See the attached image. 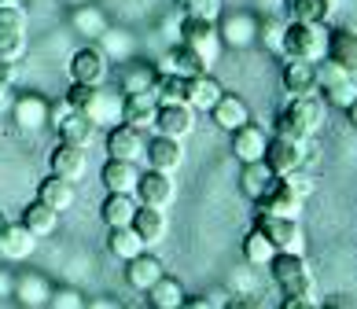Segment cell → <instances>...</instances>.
<instances>
[{
    "label": "cell",
    "mask_w": 357,
    "mask_h": 309,
    "mask_svg": "<svg viewBox=\"0 0 357 309\" xmlns=\"http://www.w3.org/2000/svg\"><path fill=\"white\" fill-rule=\"evenodd\" d=\"M328 103L321 100V92H306V96H291V103L276 114V137L287 140H310L317 129L324 126Z\"/></svg>",
    "instance_id": "1"
},
{
    "label": "cell",
    "mask_w": 357,
    "mask_h": 309,
    "mask_svg": "<svg viewBox=\"0 0 357 309\" xmlns=\"http://www.w3.org/2000/svg\"><path fill=\"white\" fill-rule=\"evenodd\" d=\"M324 52H328V30H324V22H287L284 26V41H280V56L284 59L321 63Z\"/></svg>",
    "instance_id": "2"
},
{
    "label": "cell",
    "mask_w": 357,
    "mask_h": 309,
    "mask_svg": "<svg viewBox=\"0 0 357 309\" xmlns=\"http://www.w3.org/2000/svg\"><path fill=\"white\" fill-rule=\"evenodd\" d=\"M273 284L280 287L284 294H310L313 291V276H310V265L302 254H291V250H276L273 262L266 265Z\"/></svg>",
    "instance_id": "3"
},
{
    "label": "cell",
    "mask_w": 357,
    "mask_h": 309,
    "mask_svg": "<svg viewBox=\"0 0 357 309\" xmlns=\"http://www.w3.org/2000/svg\"><path fill=\"white\" fill-rule=\"evenodd\" d=\"M317 92L328 107H347L357 100V77H350L347 70H339L332 59H321L317 63Z\"/></svg>",
    "instance_id": "4"
},
{
    "label": "cell",
    "mask_w": 357,
    "mask_h": 309,
    "mask_svg": "<svg viewBox=\"0 0 357 309\" xmlns=\"http://www.w3.org/2000/svg\"><path fill=\"white\" fill-rule=\"evenodd\" d=\"M177 41L184 45H192L195 52L203 56L206 66H214L218 56H221V37H218V22H210V19H177Z\"/></svg>",
    "instance_id": "5"
},
{
    "label": "cell",
    "mask_w": 357,
    "mask_h": 309,
    "mask_svg": "<svg viewBox=\"0 0 357 309\" xmlns=\"http://www.w3.org/2000/svg\"><path fill=\"white\" fill-rule=\"evenodd\" d=\"M261 163L273 169V177H291L306 166V140H287V137H269Z\"/></svg>",
    "instance_id": "6"
},
{
    "label": "cell",
    "mask_w": 357,
    "mask_h": 309,
    "mask_svg": "<svg viewBox=\"0 0 357 309\" xmlns=\"http://www.w3.org/2000/svg\"><path fill=\"white\" fill-rule=\"evenodd\" d=\"M302 203H306V199L295 192L291 177H273L266 192L255 199V206H258L261 213H276V218H298Z\"/></svg>",
    "instance_id": "7"
},
{
    "label": "cell",
    "mask_w": 357,
    "mask_h": 309,
    "mask_svg": "<svg viewBox=\"0 0 357 309\" xmlns=\"http://www.w3.org/2000/svg\"><path fill=\"white\" fill-rule=\"evenodd\" d=\"M111 77V59L103 56L100 45H82L70 56V82L77 85H107Z\"/></svg>",
    "instance_id": "8"
},
{
    "label": "cell",
    "mask_w": 357,
    "mask_h": 309,
    "mask_svg": "<svg viewBox=\"0 0 357 309\" xmlns=\"http://www.w3.org/2000/svg\"><path fill=\"white\" fill-rule=\"evenodd\" d=\"M255 225L273 239V247H276V250L302 254V247H306V232H302L298 218H276V213H261V210H258Z\"/></svg>",
    "instance_id": "9"
},
{
    "label": "cell",
    "mask_w": 357,
    "mask_h": 309,
    "mask_svg": "<svg viewBox=\"0 0 357 309\" xmlns=\"http://www.w3.org/2000/svg\"><path fill=\"white\" fill-rule=\"evenodd\" d=\"M218 37L229 48L258 45V15H250V11H229V15L218 19Z\"/></svg>",
    "instance_id": "10"
},
{
    "label": "cell",
    "mask_w": 357,
    "mask_h": 309,
    "mask_svg": "<svg viewBox=\"0 0 357 309\" xmlns=\"http://www.w3.org/2000/svg\"><path fill=\"white\" fill-rule=\"evenodd\" d=\"M48 100L41 96V92H19L15 103H11V118H15V129L22 133H41L48 126Z\"/></svg>",
    "instance_id": "11"
},
{
    "label": "cell",
    "mask_w": 357,
    "mask_h": 309,
    "mask_svg": "<svg viewBox=\"0 0 357 309\" xmlns=\"http://www.w3.org/2000/svg\"><path fill=\"white\" fill-rule=\"evenodd\" d=\"M174 195H177V188H174V181H169V173L148 169V173H140V177H137L133 199H137L140 206H158V210H166L169 203H174Z\"/></svg>",
    "instance_id": "12"
},
{
    "label": "cell",
    "mask_w": 357,
    "mask_h": 309,
    "mask_svg": "<svg viewBox=\"0 0 357 309\" xmlns=\"http://www.w3.org/2000/svg\"><path fill=\"white\" fill-rule=\"evenodd\" d=\"M151 129L162 133V137L184 140L195 129V107H188V103H158V114H155Z\"/></svg>",
    "instance_id": "13"
},
{
    "label": "cell",
    "mask_w": 357,
    "mask_h": 309,
    "mask_svg": "<svg viewBox=\"0 0 357 309\" xmlns=\"http://www.w3.org/2000/svg\"><path fill=\"white\" fill-rule=\"evenodd\" d=\"M144 158H148V169L174 173V169H181V163H184V144L174 140V137L155 133L151 140H144Z\"/></svg>",
    "instance_id": "14"
},
{
    "label": "cell",
    "mask_w": 357,
    "mask_h": 309,
    "mask_svg": "<svg viewBox=\"0 0 357 309\" xmlns=\"http://www.w3.org/2000/svg\"><path fill=\"white\" fill-rule=\"evenodd\" d=\"M103 151H107V158H126V163H137V158H144V133L118 122L107 129V137H103Z\"/></svg>",
    "instance_id": "15"
},
{
    "label": "cell",
    "mask_w": 357,
    "mask_h": 309,
    "mask_svg": "<svg viewBox=\"0 0 357 309\" xmlns=\"http://www.w3.org/2000/svg\"><path fill=\"white\" fill-rule=\"evenodd\" d=\"M324 59H332L339 70H347L350 77H357V30H350V26L328 30V52H324Z\"/></svg>",
    "instance_id": "16"
},
{
    "label": "cell",
    "mask_w": 357,
    "mask_h": 309,
    "mask_svg": "<svg viewBox=\"0 0 357 309\" xmlns=\"http://www.w3.org/2000/svg\"><path fill=\"white\" fill-rule=\"evenodd\" d=\"M155 114H158V96L155 89L151 92H126L122 96V122L133 126V129H148L155 126Z\"/></svg>",
    "instance_id": "17"
},
{
    "label": "cell",
    "mask_w": 357,
    "mask_h": 309,
    "mask_svg": "<svg viewBox=\"0 0 357 309\" xmlns=\"http://www.w3.org/2000/svg\"><path fill=\"white\" fill-rule=\"evenodd\" d=\"M206 114H210V122H214L218 129H225V133H232V129L250 122V107H247L243 96H236V92H221V100L210 107Z\"/></svg>",
    "instance_id": "18"
},
{
    "label": "cell",
    "mask_w": 357,
    "mask_h": 309,
    "mask_svg": "<svg viewBox=\"0 0 357 309\" xmlns=\"http://www.w3.org/2000/svg\"><path fill=\"white\" fill-rule=\"evenodd\" d=\"M85 147H74V144H56L48 151V169L56 173V177H67V181H82V173H85Z\"/></svg>",
    "instance_id": "19"
},
{
    "label": "cell",
    "mask_w": 357,
    "mask_h": 309,
    "mask_svg": "<svg viewBox=\"0 0 357 309\" xmlns=\"http://www.w3.org/2000/svg\"><path fill=\"white\" fill-rule=\"evenodd\" d=\"M37 250V236L19 221H8V228L0 232V258L4 262H26Z\"/></svg>",
    "instance_id": "20"
},
{
    "label": "cell",
    "mask_w": 357,
    "mask_h": 309,
    "mask_svg": "<svg viewBox=\"0 0 357 309\" xmlns=\"http://www.w3.org/2000/svg\"><path fill=\"white\" fill-rule=\"evenodd\" d=\"M280 85H284L287 96H306V92H317V63H306V59H284Z\"/></svg>",
    "instance_id": "21"
},
{
    "label": "cell",
    "mask_w": 357,
    "mask_h": 309,
    "mask_svg": "<svg viewBox=\"0 0 357 309\" xmlns=\"http://www.w3.org/2000/svg\"><path fill=\"white\" fill-rule=\"evenodd\" d=\"M52 126H56V133H59V140H63V144L85 147V151L92 147V140H96V126H92L85 114H77V111H63Z\"/></svg>",
    "instance_id": "22"
},
{
    "label": "cell",
    "mask_w": 357,
    "mask_h": 309,
    "mask_svg": "<svg viewBox=\"0 0 357 309\" xmlns=\"http://www.w3.org/2000/svg\"><path fill=\"white\" fill-rule=\"evenodd\" d=\"M266 144H269L266 129L255 126V122L232 129V155L240 158V163H258V158L266 155Z\"/></svg>",
    "instance_id": "23"
},
{
    "label": "cell",
    "mask_w": 357,
    "mask_h": 309,
    "mask_svg": "<svg viewBox=\"0 0 357 309\" xmlns=\"http://www.w3.org/2000/svg\"><path fill=\"white\" fill-rule=\"evenodd\" d=\"M162 273H166V269H162V262H158L151 250H140L137 258H129V262H126V284L133 287V291H140V294L148 291Z\"/></svg>",
    "instance_id": "24"
},
{
    "label": "cell",
    "mask_w": 357,
    "mask_h": 309,
    "mask_svg": "<svg viewBox=\"0 0 357 309\" xmlns=\"http://www.w3.org/2000/svg\"><path fill=\"white\" fill-rule=\"evenodd\" d=\"M52 280L48 276H41V273H19L15 276V287H11V294L19 299V306H48V299H52Z\"/></svg>",
    "instance_id": "25"
},
{
    "label": "cell",
    "mask_w": 357,
    "mask_h": 309,
    "mask_svg": "<svg viewBox=\"0 0 357 309\" xmlns=\"http://www.w3.org/2000/svg\"><path fill=\"white\" fill-rule=\"evenodd\" d=\"M155 77L158 70L151 63H144V59H126L122 63V70H118V92H151L155 89Z\"/></svg>",
    "instance_id": "26"
},
{
    "label": "cell",
    "mask_w": 357,
    "mask_h": 309,
    "mask_svg": "<svg viewBox=\"0 0 357 309\" xmlns=\"http://www.w3.org/2000/svg\"><path fill=\"white\" fill-rule=\"evenodd\" d=\"M37 199H41L45 206H52L56 213H63V210H70L74 206V199H77V192H74V181H67V177H56V173H48V177L37 184Z\"/></svg>",
    "instance_id": "27"
},
{
    "label": "cell",
    "mask_w": 357,
    "mask_h": 309,
    "mask_svg": "<svg viewBox=\"0 0 357 309\" xmlns=\"http://www.w3.org/2000/svg\"><path fill=\"white\" fill-rule=\"evenodd\" d=\"M166 210H158V206H140L137 203V213H133V232L144 239V247H155L158 239L166 236Z\"/></svg>",
    "instance_id": "28"
},
{
    "label": "cell",
    "mask_w": 357,
    "mask_h": 309,
    "mask_svg": "<svg viewBox=\"0 0 357 309\" xmlns=\"http://www.w3.org/2000/svg\"><path fill=\"white\" fill-rule=\"evenodd\" d=\"M137 177H140L137 163H126V158H107L103 169H100V181H103L107 192H129V195H133Z\"/></svg>",
    "instance_id": "29"
},
{
    "label": "cell",
    "mask_w": 357,
    "mask_h": 309,
    "mask_svg": "<svg viewBox=\"0 0 357 309\" xmlns=\"http://www.w3.org/2000/svg\"><path fill=\"white\" fill-rule=\"evenodd\" d=\"M144 299H148L151 309H181L188 294H184V287H181L177 276H166V273H162L148 291H144Z\"/></svg>",
    "instance_id": "30"
},
{
    "label": "cell",
    "mask_w": 357,
    "mask_h": 309,
    "mask_svg": "<svg viewBox=\"0 0 357 309\" xmlns=\"http://www.w3.org/2000/svg\"><path fill=\"white\" fill-rule=\"evenodd\" d=\"M19 225H26L37 239H45V236H52V232L59 228V213L52 210V206H45L41 199H33V203H26V206H22Z\"/></svg>",
    "instance_id": "31"
},
{
    "label": "cell",
    "mask_w": 357,
    "mask_h": 309,
    "mask_svg": "<svg viewBox=\"0 0 357 309\" xmlns=\"http://www.w3.org/2000/svg\"><path fill=\"white\" fill-rule=\"evenodd\" d=\"M166 70H174V74H184V77H195V74H206L210 66L203 63V56L195 52L192 45H184V41H174L166 52Z\"/></svg>",
    "instance_id": "32"
},
{
    "label": "cell",
    "mask_w": 357,
    "mask_h": 309,
    "mask_svg": "<svg viewBox=\"0 0 357 309\" xmlns=\"http://www.w3.org/2000/svg\"><path fill=\"white\" fill-rule=\"evenodd\" d=\"M221 82H218V77L214 74H195V77H188V100H184V103H188V107H195V111H210V107H214L218 100H221Z\"/></svg>",
    "instance_id": "33"
},
{
    "label": "cell",
    "mask_w": 357,
    "mask_h": 309,
    "mask_svg": "<svg viewBox=\"0 0 357 309\" xmlns=\"http://www.w3.org/2000/svg\"><path fill=\"white\" fill-rule=\"evenodd\" d=\"M133 213H137V199L129 192H107L100 206V218L107 221V228H122V225H133Z\"/></svg>",
    "instance_id": "34"
},
{
    "label": "cell",
    "mask_w": 357,
    "mask_h": 309,
    "mask_svg": "<svg viewBox=\"0 0 357 309\" xmlns=\"http://www.w3.org/2000/svg\"><path fill=\"white\" fill-rule=\"evenodd\" d=\"M70 26L85 37V41H100V33L107 30V15H103L100 8H92V4H74Z\"/></svg>",
    "instance_id": "35"
},
{
    "label": "cell",
    "mask_w": 357,
    "mask_h": 309,
    "mask_svg": "<svg viewBox=\"0 0 357 309\" xmlns=\"http://www.w3.org/2000/svg\"><path fill=\"white\" fill-rule=\"evenodd\" d=\"M140 250H148L144 247V239L133 232V225H122V228H111L107 232V254L118 262H129V258H137Z\"/></svg>",
    "instance_id": "36"
},
{
    "label": "cell",
    "mask_w": 357,
    "mask_h": 309,
    "mask_svg": "<svg viewBox=\"0 0 357 309\" xmlns=\"http://www.w3.org/2000/svg\"><path fill=\"white\" fill-rule=\"evenodd\" d=\"M287 22H328L332 0H284Z\"/></svg>",
    "instance_id": "37"
},
{
    "label": "cell",
    "mask_w": 357,
    "mask_h": 309,
    "mask_svg": "<svg viewBox=\"0 0 357 309\" xmlns=\"http://www.w3.org/2000/svg\"><path fill=\"white\" fill-rule=\"evenodd\" d=\"M273 254H276L273 239L255 225V228H250V232L243 236V262H247V265H255V269H266V265L273 262Z\"/></svg>",
    "instance_id": "38"
},
{
    "label": "cell",
    "mask_w": 357,
    "mask_h": 309,
    "mask_svg": "<svg viewBox=\"0 0 357 309\" xmlns=\"http://www.w3.org/2000/svg\"><path fill=\"white\" fill-rule=\"evenodd\" d=\"M155 96H158V103H184L188 100V77L174 74V70H158Z\"/></svg>",
    "instance_id": "39"
},
{
    "label": "cell",
    "mask_w": 357,
    "mask_h": 309,
    "mask_svg": "<svg viewBox=\"0 0 357 309\" xmlns=\"http://www.w3.org/2000/svg\"><path fill=\"white\" fill-rule=\"evenodd\" d=\"M269 181H273V169L261 163H243V169H240V188H243V195L247 199H258L261 192L269 188Z\"/></svg>",
    "instance_id": "40"
},
{
    "label": "cell",
    "mask_w": 357,
    "mask_h": 309,
    "mask_svg": "<svg viewBox=\"0 0 357 309\" xmlns=\"http://www.w3.org/2000/svg\"><path fill=\"white\" fill-rule=\"evenodd\" d=\"M100 48H103V56L107 59H118V63H126V59H133V37H129L126 30H103L100 33Z\"/></svg>",
    "instance_id": "41"
},
{
    "label": "cell",
    "mask_w": 357,
    "mask_h": 309,
    "mask_svg": "<svg viewBox=\"0 0 357 309\" xmlns=\"http://www.w3.org/2000/svg\"><path fill=\"white\" fill-rule=\"evenodd\" d=\"M174 8L184 19H210V22H218L225 11L221 0H174Z\"/></svg>",
    "instance_id": "42"
},
{
    "label": "cell",
    "mask_w": 357,
    "mask_h": 309,
    "mask_svg": "<svg viewBox=\"0 0 357 309\" xmlns=\"http://www.w3.org/2000/svg\"><path fill=\"white\" fill-rule=\"evenodd\" d=\"M26 33H19V30H0V59L4 63H19L22 56H26Z\"/></svg>",
    "instance_id": "43"
},
{
    "label": "cell",
    "mask_w": 357,
    "mask_h": 309,
    "mask_svg": "<svg viewBox=\"0 0 357 309\" xmlns=\"http://www.w3.org/2000/svg\"><path fill=\"white\" fill-rule=\"evenodd\" d=\"M85 302L89 299L77 287H52V299H48L52 309H85Z\"/></svg>",
    "instance_id": "44"
},
{
    "label": "cell",
    "mask_w": 357,
    "mask_h": 309,
    "mask_svg": "<svg viewBox=\"0 0 357 309\" xmlns=\"http://www.w3.org/2000/svg\"><path fill=\"white\" fill-rule=\"evenodd\" d=\"M284 26H287V22H276V19H258V41L266 45V48H273V52H280Z\"/></svg>",
    "instance_id": "45"
},
{
    "label": "cell",
    "mask_w": 357,
    "mask_h": 309,
    "mask_svg": "<svg viewBox=\"0 0 357 309\" xmlns=\"http://www.w3.org/2000/svg\"><path fill=\"white\" fill-rule=\"evenodd\" d=\"M11 82H15V63H4V59H0V114H8L11 103H15Z\"/></svg>",
    "instance_id": "46"
},
{
    "label": "cell",
    "mask_w": 357,
    "mask_h": 309,
    "mask_svg": "<svg viewBox=\"0 0 357 309\" xmlns=\"http://www.w3.org/2000/svg\"><path fill=\"white\" fill-rule=\"evenodd\" d=\"M0 30H19V33H26V11H22V8H0Z\"/></svg>",
    "instance_id": "47"
},
{
    "label": "cell",
    "mask_w": 357,
    "mask_h": 309,
    "mask_svg": "<svg viewBox=\"0 0 357 309\" xmlns=\"http://www.w3.org/2000/svg\"><path fill=\"white\" fill-rule=\"evenodd\" d=\"M280 309H321V306H317L310 294H284Z\"/></svg>",
    "instance_id": "48"
},
{
    "label": "cell",
    "mask_w": 357,
    "mask_h": 309,
    "mask_svg": "<svg viewBox=\"0 0 357 309\" xmlns=\"http://www.w3.org/2000/svg\"><path fill=\"white\" fill-rule=\"evenodd\" d=\"M225 309H261L255 299H243V294H240V299H229V302H225Z\"/></svg>",
    "instance_id": "49"
},
{
    "label": "cell",
    "mask_w": 357,
    "mask_h": 309,
    "mask_svg": "<svg viewBox=\"0 0 357 309\" xmlns=\"http://www.w3.org/2000/svg\"><path fill=\"white\" fill-rule=\"evenodd\" d=\"M11 287H15V276H11L8 269H0V299H4V294H11Z\"/></svg>",
    "instance_id": "50"
},
{
    "label": "cell",
    "mask_w": 357,
    "mask_h": 309,
    "mask_svg": "<svg viewBox=\"0 0 357 309\" xmlns=\"http://www.w3.org/2000/svg\"><path fill=\"white\" fill-rule=\"evenodd\" d=\"M181 309H214V306H210V299H184Z\"/></svg>",
    "instance_id": "51"
},
{
    "label": "cell",
    "mask_w": 357,
    "mask_h": 309,
    "mask_svg": "<svg viewBox=\"0 0 357 309\" xmlns=\"http://www.w3.org/2000/svg\"><path fill=\"white\" fill-rule=\"evenodd\" d=\"M85 309H118V302H111V299H96V302H85Z\"/></svg>",
    "instance_id": "52"
},
{
    "label": "cell",
    "mask_w": 357,
    "mask_h": 309,
    "mask_svg": "<svg viewBox=\"0 0 357 309\" xmlns=\"http://www.w3.org/2000/svg\"><path fill=\"white\" fill-rule=\"evenodd\" d=\"M321 309H354V306H350V302H339V299H335V302H324Z\"/></svg>",
    "instance_id": "53"
},
{
    "label": "cell",
    "mask_w": 357,
    "mask_h": 309,
    "mask_svg": "<svg viewBox=\"0 0 357 309\" xmlns=\"http://www.w3.org/2000/svg\"><path fill=\"white\" fill-rule=\"evenodd\" d=\"M347 114H350V122H354V129H357V100L347 107Z\"/></svg>",
    "instance_id": "54"
},
{
    "label": "cell",
    "mask_w": 357,
    "mask_h": 309,
    "mask_svg": "<svg viewBox=\"0 0 357 309\" xmlns=\"http://www.w3.org/2000/svg\"><path fill=\"white\" fill-rule=\"evenodd\" d=\"M0 8H19V0H0Z\"/></svg>",
    "instance_id": "55"
},
{
    "label": "cell",
    "mask_w": 357,
    "mask_h": 309,
    "mask_svg": "<svg viewBox=\"0 0 357 309\" xmlns=\"http://www.w3.org/2000/svg\"><path fill=\"white\" fill-rule=\"evenodd\" d=\"M70 4H89V0H70Z\"/></svg>",
    "instance_id": "56"
},
{
    "label": "cell",
    "mask_w": 357,
    "mask_h": 309,
    "mask_svg": "<svg viewBox=\"0 0 357 309\" xmlns=\"http://www.w3.org/2000/svg\"><path fill=\"white\" fill-rule=\"evenodd\" d=\"M332 4H335V0H332Z\"/></svg>",
    "instance_id": "57"
}]
</instances>
